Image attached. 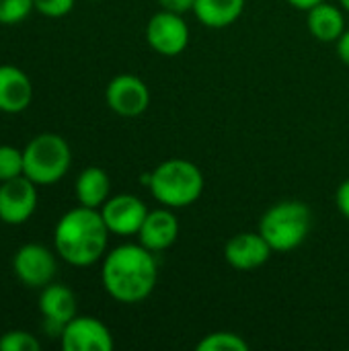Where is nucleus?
<instances>
[{"mask_svg": "<svg viewBox=\"0 0 349 351\" xmlns=\"http://www.w3.org/2000/svg\"><path fill=\"white\" fill-rule=\"evenodd\" d=\"M321 2H325V0H288V4H292L298 10H309V8H313V6H317Z\"/></svg>", "mask_w": 349, "mask_h": 351, "instance_id": "bb28decb", "label": "nucleus"}, {"mask_svg": "<svg viewBox=\"0 0 349 351\" xmlns=\"http://www.w3.org/2000/svg\"><path fill=\"white\" fill-rule=\"evenodd\" d=\"M62 348L64 351H111L113 335L95 317H74L62 329Z\"/></svg>", "mask_w": 349, "mask_h": 351, "instance_id": "9b49d317", "label": "nucleus"}, {"mask_svg": "<svg viewBox=\"0 0 349 351\" xmlns=\"http://www.w3.org/2000/svg\"><path fill=\"white\" fill-rule=\"evenodd\" d=\"M247 0H195L193 14L210 29H224L239 21Z\"/></svg>", "mask_w": 349, "mask_h": 351, "instance_id": "a211bd4d", "label": "nucleus"}, {"mask_svg": "<svg viewBox=\"0 0 349 351\" xmlns=\"http://www.w3.org/2000/svg\"><path fill=\"white\" fill-rule=\"evenodd\" d=\"M101 216H103L109 232L119 234V237H132V234L140 232V228L148 216V208L140 197L121 193V195L109 197L101 206Z\"/></svg>", "mask_w": 349, "mask_h": 351, "instance_id": "9d476101", "label": "nucleus"}, {"mask_svg": "<svg viewBox=\"0 0 349 351\" xmlns=\"http://www.w3.org/2000/svg\"><path fill=\"white\" fill-rule=\"evenodd\" d=\"M204 173L195 162L169 158L150 173L148 189L160 206L177 210L195 204L204 193Z\"/></svg>", "mask_w": 349, "mask_h": 351, "instance_id": "7ed1b4c3", "label": "nucleus"}, {"mask_svg": "<svg viewBox=\"0 0 349 351\" xmlns=\"http://www.w3.org/2000/svg\"><path fill=\"white\" fill-rule=\"evenodd\" d=\"M23 175V150L0 146V183Z\"/></svg>", "mask_w": 349, "mask_h": 351, "instance_id": "aec40b11", "label": "nucleus"}, {"mask_svg": "<svg viewBox=\"0 0 349 351\" xmlns=\"http://www.w3.org/2000/svg\"><path fill=\"white\" fill-rule=\"evenodd\" d=\"M158 6L163 10H169V12H177V14H185V12H193V6H195V0H158Z\"/></svg>", "mask_w": 349, "mask_h": 351, "instance_id": "b1692460", "label": "nucleus"}, {"mask_svg": "<svg viewBox=\"0 0 349 351\" xmlns=\"http://www.w3.org/2000/svg\"><path fill=\"white\" fill-rule=\"evenodd\" d=\"M76 296L64 284H47L39 294V311L49 327H58L60 335L66 323L76 317Z\"/></svg>", "mask_w": 349, "mask_h": 351, "instance_id": "2eb2a0df", "label": "nucleus"}, {"mask_svg": "<svg viewBox=\"0 0 349 351\" xmlns=\"http://www.w3.org/2000/svg\"><path fill=\"white\" fill-rule=\"evenodd\" d=\"M33 8L39 14L58 19V16L68 14L74 8V0H33Z\"/></svg>", "mask_w": 349, "mask_h": 351, "instance_id": "5701e85b", "label": "nucleus"}, {"mask_svg": "<svg viewBox=\"0 0 349 351\" xmlns=\"http://www.w3.org/2000/svg\"><path fill=\"white\" fill-rule=\"evenodd\" d=\"M146 41L160 56L173 58L183 53L189 43V27L183 14L169 10L156 12L146 25Z\"/></svg>", "mask_w": 349, "mask_h": 351, "instance_id": "423d86ee", "label": "nucleus"}, {"mask_svg": "<svg viewBox=\"0 0 349 351\" xmlns=\"http://www.w3.org/2000/svg\"><path fill=\"white\" fill-rule=\"evenodd\" d=\"M306 27L315 39L321 43H333L346 31V16L344 10L331 2H321L306 10Z\"/></svg>", "mask_w": 349, "mask_h": 351, "instance_id": "dca6fc26", "label": "nucleus"}, {"mask_svg": "<svg viewBox=\"0 0 349 351\" xmlns=\"http://www.w3.org/2000/svg\"><path fill=\"white\" fill-rule=\"evenodd\" d=\"M33 0H0V25H16L29 16Z\"/></svg>", "mask_w": 349, "mask_h": 351, "instance_id": "412c9836", "label": "nucleus"}, {"mask_svg": "<svg viewBox=\"0 0 349 351\" xmlns=\"http://www.w3.org/2000/svg\"><path fill=\"white\" fill-rule=\"evenodd\" d=\"M0 351H39V341L29 331H8L0 337Z\"/></svg>", "mask_w": 349, "mask_h": 351, "instance_id": "4be33fe9", "label": "nucleus"}, {"mask_svg": "<svg viewBox=\"0 0 349 351\" xmlns=\"http://www.w3.org/2000/svg\"><path fill=\"white\" fill-rule=\"evenodd\" d=\"M105 101L113 113L121 117H138L150 105V88L134 74H119L107 84Z\"/></svg>", "mask_w": 349, "mask_h": 351, "instance_id": "6e6552de", "label": "nucleus"}, {"mask_svg": "<svg viewBox=\"0 0 349 351\" xmlns=\"http://www.w3.org/2000/svg\"><path fill=\"white\" fill-rule=\"evenodd\" d=\"M74 191H76L78 206L101 210V206L109 199L111 179L101 167H88L78 175Z\"/></svg>", "mask_w": 349, "mask_h": 351, "instance_id": "f3484780", "label": "nucleus"}, {"mask_svg": "<svg viewBox=\"0 0 349 351\" xmlns=\"http://www.w3.org/2000/svg\"><path fill=\"white\" fill-rule=\"evenodd\" d=\"M313 226V212L304 202L286 199L272 206L259 220V232L276 253L300 247Z\"/></svg>", "mask_w": 349, "mask_h": 351, "instance_id": "20e7f679", "label": "nucleus"}, {"mask_svg": "<svg viewBox=\"0 0 349 351\" xmlns=\"http://www.w3.org/2000/svg\"><path fill=\"white\" fill-rule=\"evenodd\" d=\"M249 343L232 331H216L206 335L200 343L197 351H247Z\"/></svg>", "mask_w": 349, "mask_h": 351, "instance_id": "6ab92c4d", "label": "nucleus"}, {"mask_svg": "<svg viewBox=\"0 0 349 351\" xmlns=\"http://www.w3.org/2000/svg\"><path fill=\"white\" fill-rule=\"evenodd\" d=\"M337 208L339 212L349 220V179H346L339 187H337V195H335Z\"/></svg>", "mask_w": 349, "mask_h": 351, "instance_id": "393cba45", "label": "nucleus"}, {"mask_svg": "<svg viewBox=\"0 0 349 351\" xmlns=\"http://www.w3.org/2000/svg\"><path fill=\"white\" fill-rule=\"evenodd\" d=\"M339 6H341L344 10H348L349 12V0H339Z\"/></svg>", "mask_w": 349, "mask_h": 351, "instance_id": "cd10ccee", "label": "nucleus"}, {"mask_svg": "<svg viewBox=\"0 0 349 351\" xmlns=\"http://www.w3.org/2000/svg\"><path fill=\"white\" fill-rule=\"evenodd\" d=\"M109 228L101 216V210L78 206L66 212L53 230V245L58 255L74 265L88 267L107 253Z\"/></svg>", "mask_w": 349, "mask_h": 351, "instance_id": "f03ea898", "label": "nucleus"}, {"mask_svg": "<svg viewBox=\"0 0 349 351\" xmlns=\"http://www.w3.org/2000/svg\"><path fill=\"white\" fill-rule=\"evenodd\" d=\"M33 84L29 76L10 64L0 66V111L21 113L31 105Z\"/></svg>", "mask_w": 349, "mask_h": 351, "instance_id": "4468645a", "label": "nucleus"}, {"mask_svg": "<svg viewBox=\"0 0 349 351\" xmlns=\"http://www.w3.org/2000/svg\"><path fill=\"white\" fill-rule=\"evenodd\" d=\"M12 269L21 284L29 288H45L47 284H51L58 265L53 253L47 247L29 243L14 253Z\"/></svg>", "mask_w": 349, "mask_h": 351, "instance_id": "0eeeda50", "label": "nucleus"}, {"mask_svg": "<svg viewBox=\"0 0 349 351\" xmlns=\"http://www.w3.org/2000/svg\"><path fill=\"white\" fill-rule=\"evenodd\" d=\"M158 280L154 253L144 245H119L105 253L101 282L105 292L123 304L146 300Z\"/></svg>", "mask_w": 349, "mask_h": 351, "instance_id": "f257e3e1", "label": "nucleus"}, {"mask_svg": "<svg viewBox=\"0 0 349 351\" xmlns=\"http://www.w3.org/2000/svg\"><path fill=\"white\" fill-rule=\"evenodd\" d=\"M37 208V189L25 175L0 183V220L10 226L25 224Z\"/></svg>", "mask_w": 349, "mask_h": 351, "instance_id": "1a4fd4ad", "label": "nucleus"}, {"mask_svg": "<svg viewBox=\"0 0 349 351\" xmlns=\"http://www.w3.org/2000/svg\"><path fill=\"white\" fill-rule=\"evenodd\" d=\"M140 245L150 249L152 253L169 249L179 237V220L171 212V208L148 210V216L138 232Z\"/></svg>", "mask_w": 349, "mask_h": 351, "instance_id": "ddd939ff", "label": "nucleus"}, {"mask_svg": "<svg viewBox=\"0 0 349 351\" xmlns=\"http://www.w3.org/2000/svg\"><path fill=\"white\" fill-rule=\"evenodd\" d=\"M337 43V56H339V60L349 66V29H346L344 33H341V37L335 41Z\"/></svg>", "mask_w": 349, "mask_h": 351, "instance_id": "a878e982", "label": "nucleus"}, {"mask_svg": "<svg viewBox=\"0 0 349 351\" xmlns=\"http://www.w3.org/2000/svg\"><path fill=\"white\" fill-rule=\"evenodd\" d=\"M272 247L261 232H239L224 247L226 263L237 271H255L272 257Z\"/></svg>", "mask_w": 349, "mask_h": 351, "instance_id": "f8f14e48", "label": "nucleus"}, {"mask_svg": "<svg viewBox=\"0 0 349 351\" xmlns=\"http://www.w3.org/2000/svg\"><path fill=\"white\" fill-rule=\"evenodd\" d=\"M72 152L58 134H39L23 150V175L35 185L58 183L70 169Z\"/></svg>", "mask_w": 349, "mask_h": 351, "instance_id": "39448f33", "label": "nucleus"}]
</instances>
